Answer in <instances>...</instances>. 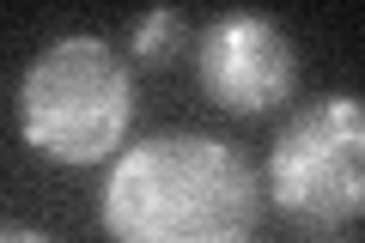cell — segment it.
I'll return each instance as SVG.
<instances>
[{
    "instance_id": "6da1fadb",
    "label": "cell",
    "mask_w": 365,
    "mask_h": 243,
    "mask_svg": "<svg viewBox=\"0 0 365 243\" xmlns=\"http://www.w3.org/2000/svg\"><path fill=\"white\" fill-rule=\"evenodd\" d=\"M98 219L110 243H250L262 177L232 140L153 134L110 165Z\"/></svg>"
},
{
    "instance_id": "3957f363",
    "label": "cell",
    "mask_w": 365,
    "mask_h": 243,
    "mask_svg": "<svg viewBox=\"0 0 365 243\" xmlns=\"http://www.w3.org/2000/svg\"><path fill=\"white\" fill-rule=\"evenodd\" d=\"M268 201L292 225H347L365 213V98L323 91L268 146Z\"/></svg>"
},
{
    "instance_id": "8992f818",
    "label": "cell",
    "mask_w": 365,
    "mask_h": 243,
    "mask_svg": "<svg viewBox=\"0 0 365 243\" xmlns=\"http://www.w3.org/2000/svg\"><path fill=\"white\" fill-rule=\"evenodd\" d=\"M0 243H55V237H43V231H25V225H6V237Z\"/></svg>"
},
{
    "instance_id": "7a4b0ae2",
    "label": "cell",
    "mask_w": 365,
    "mask_h": 243,
    "mask_svg": "<svg viewBox=\"0 0 365 243\" xmlns=\"http://www.w3.org/2000/svg\"><path fill=\"white\" fill-rule=\"evenodd\" d=\"M134 128V73L104 37H55L19 79V134L49 165H104Z\"/></svg>"
},
{
    "instance_id": "277c9868",
    "label": "cell",
    "mask_w": 365,
    "mask_h": 243,
    "mask_svg": "<svg viewBox=\"0 0 365 243\" xmlns=\"http://www.w3.org/2000/svg\"><path fill=\"white\" fill-rule=\"evenodd\" d=\"M201 91L232 115H268L299 86L292 37L262 13H225L201 31Z\"/></svg>"
},
{
    "instance_id": "5b68a950",
    "label": "cell",
    "mask_w": 365,
    "mask_h": 243,
    "mask_svg": "<svg viewBox=\"0 0 365 243\" xmlns=\"http://www.w3.org/2000/svg\"><path fill=\"white\" fill-rule=\"evenodd\" d=\"M182 49V19L170 13V6H158V13H146L140 25H134V55H146V61H165V55Z\"/></svg>"
}]
</instances>
